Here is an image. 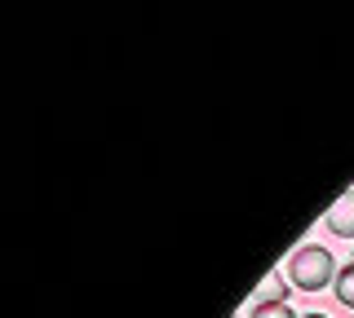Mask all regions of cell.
Wrapping results in <instances>:
<instances>
[{
	"mask_svg": "<svg viewBox=\"0 0 354 318\" xmlns=\"http://www.w3.org/2000/svg\"><path fill=\"white\" fill-rule=\"evenodd\" d=\"M324 221H328V230H332V235H341V239H354V190H346L337 203L328 208V217H324Z\"/></svg>",
	"mask_w": 354,
	"mask_h": 318,
	"instance_id": "7a4b0ae2",
	"label": "cell"
},
{
	"mask_svg": "<svg viewBox=\"0 0 354 318\" xmlns=\"http://www.w3.org/2000/svg\"><path fill=\"white\" fill-rule=\"evenodd\" d=\"M332 292H337V301L346 305V310H354V261H350V266H341L337 283H332Z\"/></svg>",
	"mask_w": 354,
	"mask_h": 318,
	"instance_id": "3957f363",
	"label": "cell"
},
{
	"mask_svg": "<svg viewBox=\"0 0 354 318\" xmlns=\"http://www.w3.org/2000/svg\"><path fill=\"white\" fill-rule=\"evenodd\" d=\"M288 274H292V283L301 292H319V288H328V283H337V261H332V252L328 248H319V244H306V248H297L292 252V261H288Z\"/></svg>",
	"mask_w": 354,
	"mask_h": 318,
	"instance_id": "6da1fadb",
	"label": "cell"
},
{
	"mask_svg": "<svg viewBox=\"0 0 354 318\" xmlns=\"http://www.w3.org/2000/svg\"><path fill=\"white\" fill-rule=\"evenodd\" d=\"M252 318H297L288 301H257L252 305Z\"/></svg>",
	"mask_w": 354,
	"mask_h": 318,
	"instance_id": "277c9868",
	"label": "cell"
},
{
	"mask_svg": "<svg viewBox=\"0 0 354 318\" xmlns=\"http://www.w3.org/2000/svg\"><path fill=\"white\" fill-rule=\"evenodd\" d=\"M235 318H239V314H235Z\"/></svg>",
	"mask_w": 354,
	"mask_h": 318,
	"instance_id": "8992f818",
	"label": "cell"
},
{
	"mask_svg": "<svg viewBox=\"0 0 354 318\" xmlns=\"http://www.w3.org/2000/svg\"><path fill=\"white\" fill-rule=\"evenodd\" d=\"M301 318H328V314H301Z\"/></svg>",
	"mask_w": 354,
	"mask_h": 318,
	"instance_id": "5b68a950",
	"label": "cell"
}]
</instances>
